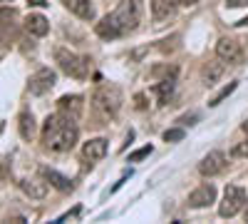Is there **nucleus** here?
<instances>
[{
    "label": "nucleus",
    "mask_w": 248,
    "mask_h": 224,
    "mask_svg": "<svg viewBox=\"0 0 248 224\" xmlns=\"http://www.w3.org/2000/svg\"><path fill=\"white\" fill-rule=\"evenodd\" d=\"M20 190H23L30 199H45V197H47V179L28 177V179L20 182Z\"/></svg>",
    "instance_id": "11"
},
{
    "label": "nucleus",
    "mask_w": 248,
    "mask_h": 224,
    "mask_svg": "<svg viewBox=\"0 0 248 224\" xmlns=\"http://www.w3.org/2000/svg\"><path fill=\"white\" fill-rule=\"evenodd\" d=\"M216 202V187L214 185H201V187H196L191 194H189V205L191 209H203V207H211Z\"/></svg>",
    "instance_id": "9"
},
{
    "label": "nucleus",
    "mask_w": 248,
    "mask_h": 224,
    "mask_svg": "<svg viewBox=\"0 0 248 224\" xmlns=\"http://www.w3.org/2000/svg\"><path fill=\"white\" fill-rule=\"evenodd\" d=\"M236 25H248V17H243V20H238Z\"/></svg>",
    "instance_id": "29"
},
{
    "label": "nucleus",
    "mask_w": 248,
    "mask_h": 224,
    "mask_svg": "<svg viewBox=\"0 0 248 224\" xmlns=\"http://www.w3.org/2000/svg\"><path fill=\"white\" fill-rule=\"evenodd\" d=\"M149 155H152V145H144V147H139V150H134V152L129 155V162H139V159L149 157Z\"/></svg>",
    "instance_id": "22"
},
{
    "label": "nucleus",
    "mask_w": 248,
    "mask_h": 224,
    "mask_svg": "<svg viewBox=\"0 0 248 224\" xmlns=\"http://www.w3.org/2000/svg\"><path fill=\"white\" fill-rule=\"evenodd\" d=\"M55 63L60 65V70L70 75V77H77V80H85L90 75V57H82L67 48H57L55 50Z\"/></svg>",
    "instance_id": "3"
},
{
    "label": "nucleus",
    "mask_w": 248,
    "mask_h": 224,
    "mask_svg": "<svg viewBox=\"0 0 248 224\" xmlns=\"http://www.w3.org/2000/svg\"><path fill=\"white\" fill-rule=\"evenodd\" d=\"M79 130L75 125V117L70 115H50L43 125V145L52 152H70L77 145Z\"/></svg>",
    "instance_id": "2"
},
{
    "label": "nucleus",
    "mask_w": 248,
    "mask_h": 224,
    "mask_svg": "<svg viewBox=\"0 0 248 224\" xmlns=\"http://www.w3.org/2000/svg\"><path fill=\"white\" fill-rule=\"evenodd\" d=\"M236 87H238V83H229V85H226V87H223L221 92H216V95L211 97V103H209V105H211V107H216V105H221V103H223V100H226V97H229V95H231V92H233Z\"/></svg>",
    "instance_id": "21"
},
{
    "label": "nucleus",
    "mask_w": 248,
    "mask_h": 224,
    "mask_svg": "<svg viewBox=\"0 0 248 224\" xmlns=\"http://www.w3.org/2000/svg\"><path fill=\"white\" fill-rule=\"evenodd\" d=\"M233 157H243V159H248V137H246L243 142H238V145L233 147Z\"/></svg>",
    "instance_id": "24"
},
{
    "label": "nucleus",
    "mask_w": 248,
    "mask_h": 224,
    "mask_svg": "<svg viewBox=\"0 0 248 224\" xmlns=\"http://www.w3.org/2000/svg\"><path fill=\"white\" fill-rule=\"evenodd\" d=\"M15 20H17V13L13 8H0V43L8 40V35L15 30Z\"/></svg>",
    "instance_id": "17"
},
{
    "label": "nucleus",
    "mask_w": 248,
    "mask_h": 224,
    "mask_svg": "<svg viewBox=\"0 0 248 224\" xmlns=\"http://www.w3.org/2000/svg\"><path fill=\"white\" fill-rule=\"evenodd\" d=\"M179 3H181V5H186V8H191V5H196V3H199V0H179Z\"/></svg>",
    "instance_id": "28"
},
{
    "label": "nucleus",
    "mask_w": 248,
    "mask_h": 224,
    "mask_svg": "<svg viewBox=\"0 0 248 224\" xmlns=\"http://www.w3.org/2000/svg\"><path fill=\"white\" fill-rule=\"evenodd\" d=\"M216 55L223 60V63H231V65H241L243 63V50L241 43L233 37H221L216 43Z\"/></svg>",
    "instance_id": "6"
},
{
    "label": "nucleus",
    "mask_w": 248,
    "mask_h": 224,
    "mask_svg": "<svg viewBox=\"0 0 248 224\" xmlns=\"http://www.w3.org/2000/svg\"><path fill=\"white\" fill-rule=\"evenodd\" d=\"M246 202H248L246 190L238 187V185H229V187H226V192H223L221 205H218V214L226 217V219H229V217H236V214L246 207Z\"/></svg>",
    "instance_id": "5"
},
{
    "label": "nucleus",
    "mask_w": 248,
    "mask_h": 224,
    "mask_svg": "<svg viewBox=\"0 0 248 224\" xmlns=\"http://www.w3.org/2000/svg\"><path fill=\"white\" fill-rule=\"evenodd\" d=\"M0 3H5V0H0Z\"/></svg>",
    "instance_id": "32"
},
{
    "label": "nucleus",
    "mask_w": 248,
    "mask_h": 224,
    "mask_svg": "<svg viewBox=\"0 0 248 224\" xmlns=\"http://www.w3.org/2000/svg\"><path fill=\"white\" fill-rule=\"evenodd\" d=\"M57 110L62 115H70V117L77 120L82 115V110H85V100H82L79 95H62L57 100Z\"/></svg>",
    "instance_id": "10"
},
{
    "label": "nucleus",
    "mask_w": 248,
    "mask_h": 224,
    "mask_svg": "<svg viewBox=\"0 0 248 224\" xmlns=\"http://www.w3.org/2000/svg\"><path fill=\"white\" fill-rule=\"evenodd\" d=\"M223 60L218 57V60H209L203 68H201V80H203V85H216L218 80H221V75H223Z\"/></svg>",
    "instance_id": "13"
},
{
    "label": "nucleus",
    "mask_w": 248,
    "mask_h": 224,
    "mask_svg": "<svg viewBox=\"0 0 248 224\" xmlns=\"http://www.w3.org/2000/svg\"><path fill=\"white\" fill-rule=\"evenodd\" d=\"M94 107L105 117H114L122 107V90L117 85H102L94 92Z\"/></svg>",
    "instance_id": "4"
},
{
    "label": "nucleus",
    "mask_w": 248,
    "mask_h": 224,
    "mask_svg": "<svg viewBox=\"0 0 248 224\" xmlns=\"http://www.w3.org/2000/svg\"><path fill=\"white\" fill-rule=\"evenodd\" d=\"M231 8H241V5H248V0H229Z\"/></svg>",
    "instance_id": "25"
},
{
    "label": "nucleus",
    "mask_w": 248,
    "mask_h": 224,
    "mask_svg": "<svg viewBox=\"0 0 248 224\" xmlns=\"http://www.w3.org/2000/svg\"><path fill=\"white\" fill-rule=\"evenodd\" d=\"M107 139L105 137H94V139H90V142H85V147H82V155H85V159H90V162H99L102 157L107 155Z\"/></svg>",
    "instance_id": "12"
},
{
    "label": "nucleus",
    "mask_w": 248,
    "mask_h": 224,
    "mask_svg": "<svg viewBox=\"0 0 248 224\" xmlns=\"http://www.w3.org/2000/svg\"><path fill=\"white\" fill-rule=\"evenodd\" d=\"M243 132H248V120L243 122Z\"/></svg>",
    "instance_id": "30"
},
{
    "label": "nucleus",
    "mask_w": 248,
    "mask_h": 224,
    "mask_svg": "<svg viewBox=\"0 0 248 224\" xmlns=\"http://www.w3.org/2000/svg\"><path fill=\"white\" fill-rule=\"evenodd\" d=\"M226 165H229L226 155H223L221 150H214V152H209V155L199 162V174H203V177H216V174H221V172L226 170Z\"/></svg>",
    "instance_id": "7"
},
{
    "label": "nucleus",
    "mask_w": 248,
    "mask_h": 224,
    "mask_svg": "<svg viewBox=\"0 0 248 224\" xmlns=\"http://www.w3.org/2000/svg\"><path fill=\"white\" fill-rule=\"evenodd\" d=\"M137 107H139V110L147 107V103H144V95H137Z\"/></svg>",
    "instance_id": "26"
},
{
    "label": "nucleus",
    "mask_w": 248,
    "mask_h": 224,
    "mask_svg": "<svg viewBox=\"0 0 248 224\" xmlns=\"http://www.w3.org/2000/svg\"><path fill=\"white\" fill-rule=\"evenodd\" d=\"M65 8L70 13H75L79 20H92L94 17V8L90 0H65Z\"/></svg>",
    "instance_id": "16"
},
{
    "label": "nucleus",
    "mask_w": 248,
    "mask_h": 224,
    "mask_svg": "<svg viewBox=\"0 0 248 224\" xmlns=\"http://www.w3.org/2000/svg\"><path fill=\"white\" fill-rule=\"evenodd\" d=\"M17 127H20V137L23 139H32L35 137V117H32V112H20Z\"/></svg>",
    "instance_id": "19"
},
{
    "label": "nucleus",
    "mask_w": 248,
    "mask_h": 224,
    "mask_svg": "<svg viewBox=\"0 0 248 224\" xmlns=\"http://www.w3.org/2000/svg\"><path fill=\"white\" fill-rule=\"evenodd\" d=\"M174 77H167V80H161V83L156 85V92H159V97H161V103H169V97L174 95Z\"/></svg>",
    "instance_id": "20"
},
{
    "label": "nucleus",
    "mask_w": 248,
    "mask_h": 224,
    "mask_svg": "<svg viewBox=\"0 0 248 224\" xmlns=\"http://www.w3.org/2000/svg\"><path fill=\"white\" fill-rule=\"evenodd\" d=\"M55 83H57L55 70H50V68H40L35 75H30V80H28V90H30L32 95H45Z\"/></svg>",
    "instance_id": "8"
},
{
    "label": "nucleus",
    "mask_w": 248,
    "mask_h": 224,
    "mask_svg": "<svg viewBox=\"0 0 248 224\" xmlns=\"http://www.w3.org/2000/svg\"><path fill=\"white\" fill-rule=\"evenodd\" d=\"M179 139H184V130H167L164 132V142H179Z\"/></svg>",
    "instance_id": "23"
},
{
    "label": "nucleus",
    "mask_w": 248,
    "mask_h": 224,
    "mask_svg": "<svg viewBox=\"0 0 248 224\" xmlns=\"http://www.w3.org/2000/svg\"><path fill=\"white\" fill-rule=\"evenodd\" d=\"M176 3H179V0H152V15H154L156 23L171 17L174 10H176Z\"/></svg>",
    "instance_id": "15"
},
{
    "label": "nucleus",
    "mask_w": 248,
    "mask_h": 224,
    "mask_svg": "<svg viewBox=\"0 0 248 224\" xmlns=\"http://www.w3.org/2000/svg\"><path fill=\"white\" fill-rule=\"evenodd\" d=\"M139 17H141L139 0H122L114 8V13H109L97 23V35L102 40H117L127 33H134L139 25Z\"/></svg>",
    "instance_id": "1"
},
{
    "label": "nucleus",
    "mask_w": 248,
    "mask_h": 224,
    "mask_svg": "<svg viewBox=\"0 0 248 224\" xmlns=\"http://www.w3.org/2000/svg\"><path fill=\"white\" fill-rule=\"evenodd\" d=\"M43 177L50 182V185L55 187V190H60V192H70L72 190V182L65 177V174H60L57 170H50V167H43Z\"/></svg>",
    "instance_id": "18"
},
{
    "label": "nucleus",
    "mask_w": 248,
    "mask_h": 224,
    "mask_svg": "<svg viewBox=\"0 0 248 224\" xmlns=\"http://www.w3.org/2000/svg\"><path fill=\"white\" fill-rule=\"evenodd\" d=\"M25 30L35 37H45L47 30H50V23H47V17L45 15H40V13H32L25 17Z\"/></svg>",
    "instance_id": "14"
},
{
    "label": "nucleus",
    "mask_w": 248,
    "mask_h": 224,
    "mask_svg": "<svg viewBox=\"0 0 248 224\" xmlns=\"http://www.w3.org/2000/svg\"><path fill=\"white\" fill-rule=\"evenodd\" d=\"M194 120H196V115H189V117H181V122H184V125H194Z\"/></svg>",
    "instance_id": "27"
},
{
    "label": "nucleus",
    "mask_w": 248,
    "mask_h": 224,
    "mask_svg": "<svg viewBox=\"0 0 248 224\" xmlns=\"http://www.w3.org/2000/svg\"><path fill=\"white\" fill-rule=\"evenodd\" d=\"M246 205H248V202H246ZM246 222H248V207H246Z\"/></svg>",
    "instance_id": "31"
}]
</instances>
